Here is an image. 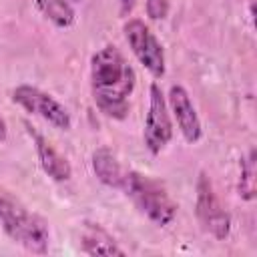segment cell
I'll return each instance as SVG.
<instances>
[{"mask_svg":"<svg viewBox=\"0 0 257 257\" xmlns=\"http://www.w3.org/2000/svg\"><path fill=\"white\" fill-rule=\"evenodd\" d=\"M135 86L137 74L116 46L106 44L90 56L92 100L104 116L114 120L126 118Z\"/></svg>","mask_w":257,"mask_h":257,"instance_id":"cell-1","label":"cell"},{"mask_svg":"<svg viewBox=\"0 0 257 257\" xmlns=\"http://www.w3.org/2000/svg\"><path fill=\"white\" fill-rule=\"evenodd\" d=\"M0 229L28 253L44 255L50 247L48 223L32 213L18 197L0 187Z\"/></svg>","mask_w":257,"mask_h":257,"instance_id":"cell-2","label":"cell"},{"mask_svg":"<svg viewBox=\"0 0 257 257\" xmlns=\"http://www.w3.org/2000/svg\"><path fill=\"white\" fill-rule=\"evenodd\" d=\"M120 191L135 203V207L157 227H167L175 221L179 205L167 193L163 183L139 171H126Z\"/></svg>","mask_w":257,"mask_h":257,"instance_id":"cell-3","label":"cell"},{"mask_svg":"<svg viewBox=\"0 0 257 257\" xmlns=\"http://www.w3.org/2000/svg\"><path fill=\"white\" fill-rule=\"evenodd\" d=\"M122 32H124L126 44H128L131 52L135 54V58L155 78H163L165 70H167L165 50H163L161 40L155 36V32L141 18H131L128 22H124Z\"/></svg>","mask_w":257,"mask_h":257,"instance_id":"cell-4","label":"cell"},{"mask_svg":"<svg viewBox=\"0 0 257 257\" xmlns=\"http://www.w3.org/2000/svg\"><path fill=\"white\" fill-rule=\"evenodd\" d=\"M12 102H16L20 108H24L34 116H40L58 131H68L72 126L70 112L64 108V104L56 100L52 94L32 84H18L12 90Z\"/></svg>","mask_w":257,"mask_h":257,"instance_id":"cell-5","label":"cell"},{"mask_svg":"<svg viewBox=\"0 0 257 257\" xmlns=\"http://www.w3.org/2000/svg\"><path fill=\"white\" fill-rule=\"evenodd\" d=\"M171 139H173V122L167 106V96L163 94L161 86L153 82L149 86V110L145 116L143 143L151 155H161V151H165Z\"/></svg>","mask_w":257,"mask_h":257,"instance_id":"cell-6","label":"cell"},{"mask_svg":"<svg viewBox=\"0 0 257 257\" xmlns=\"http://www.w3.org/2000/svg\"><path fill=\"white\" fill-rule=\"evenodd\" d=\"M195 189H197L195 211H197V217H199L203 229L219 241L227 239L231 233V217L223 209V205H221V201L213 189V183L205 171L199 173Z\"/></svg>","mask_w":257,"mask_h":257,"instance_id":"cell-7","label":"cell"},{"mask_svg":"<svg viewBox=\"0 0 257 257\" xmlns=\"http://www.w3.org/2000/svg\"><path fill=\"white\" fill-rule=\"evenodd\" d=\"M167 106L169 112H173V118L183 135V139L189 145H195L201 141L203 137V126H201V118L195 110V104L191 102L189 92L181 86V84H173L169 88L167 94Z\"/></svg>","mask_w":257,"mask_h":257,"instance_id":"cell-8","label":"cell"},{"mask_svg":"<svg viewBox=\"0 0 257 257\" xmlns=\"http://www.w3.org/2000/svg\"><path fill=\"white\" fill-rule=\"evenodd\" d=\"M24 128H26L28 137L32 139V145H34V151H36V157H38V163H40L44 175H48L56 183H66L72 177V167L66 161V157H62L52 147V143L40 131H36L30 122H24Z\"/></svg>","mask_w":257,"mask_h":257,"instance_id":"cell-9","label":"cell"},{"mask_svg":"<svg viewBox=\"0 0 257 257\" xmlns=\"http://www.w3.org/2000/svg\"><path fill=\"white\" fill-rule=\"evenodd\" d=\"M80 251L86 255H126L114 237L98 223H84L80 233Z\"/></svg>","mask_w":257,"mask_h":257,"instance_id":"cell-10","label":"cell"},{"mask_svg":"<svg viewBox=\"0 0 257 257\" xmlns=\"http://www.w3.org/2000/svg\"><path fill=\"white\" fill-rule=\"evenodd\" d=\"M90 165H92L96 179L102 185H106L110 189H120L124 175H126V169L120 165V161L116 159V155L110 149H106V147L96 149L90 157Z\"/></svg>","mask_w":257,"mask_h":257,"instance_id":"cell-11","label":"cell"},{"mask_svg":"<svg viewBox=\"0 0 257 257\" xmlns=\"http://www.w3.org/2000/svg\"><path fill=\"white\" fill-rule=\"evenodd\" d=\"M34 4L56 28H70L76 20V12L68 0H34Z\"/></svg>","mask_w":257,"mask_h":257,"instance_id":"cell-12","label":"cell"},{"mask_svg":"<svg viewBox=\"0 0 257 257\" xmlns=\"http://www.w3.org/2000/svg\"><path fill=\"white\" fill-rule=\"evenodd\" d=\"M255 151L251 149L247 153V157L241 159L239 163V183H237V191L239 197L245 201H253L255 199Z\"/></svg>","mask_w":257,"mask_h":257,"instance_id":"cell-13","label":"cell"},{"mask_svg":"<svg viewBox=\"0 0 257 257\" xmlns=\"http://www.w3.org/2000/svg\"><path fill=\"white\" fill-rule=\"evenodd\" d=\"M145 8L151 20H163L169 14V0H147Z\"/></svg>","mask_w":257,"mask_h":257,"instance_id":"cell-14","label":"cell"},{"mask_svg":"<svg viewBox=\"0 0 257 257\" xmlns=\"http://www.w3.org/2000/svg\"><path fill=\"white\" fill-rule=\"evenodd\" d=\"M135 4H137V0H118V14L120 16H128L133 12Z\"/></svg>","mask_w":257,"mask_h":257,"instance_id":"cell-15","label":"cell"},{"mask_svg":"<svg viewBox=\"0 0 257 257\" xmlns=\"http://www.w3.org/2000/svg\"><path fill=\"white\" fill-rule=\"evenodd\" d=\"M8 139V124H6V120L0 116V143H4Z\"/></svg>","mask_w":257,"mask_h":257,"instance_id":"cell-16","label":"cell"},{"mask_svg":"<svg viewBox=\"0 0 257 257\" xmlns=\"http://www.w3.org/2000/svg\"><path fill=\"white\" fill-rule=\"evenodd\" d=\"M72 2H80V0H72Z\"/></svg>","mask_w":257,"mask_h":257,"instance_id":"cell-17","label":"cell"}]
</instances>
